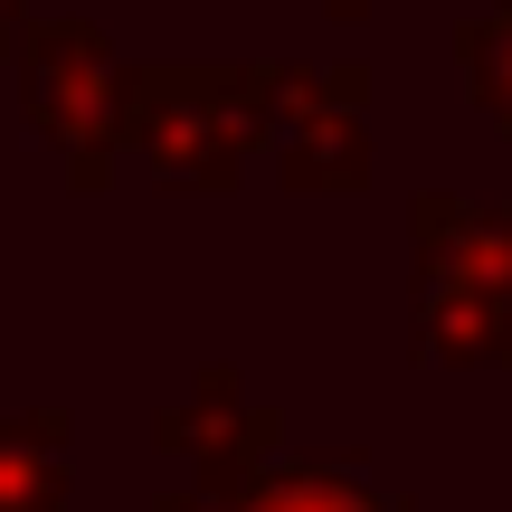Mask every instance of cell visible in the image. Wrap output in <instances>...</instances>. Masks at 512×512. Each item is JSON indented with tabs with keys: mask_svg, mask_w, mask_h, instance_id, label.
I'll return each mask as SVG.
<instances>
[{
	"mask_svg": "<svg viewBox=\"0 0 512 512\" xmlns=\"http://www.w3.org/2000/svg\"><path fill=\"white\" fill-rule=\"evenodd\" d=\"M418 351L446 370L512 361V209L418 200Z\"/></svg>",
	"mask_w": 512,
	"mask_h": 512,
	"instance_id": "6da1fadb",
	"label": "cell"
},
{
	"mask_svg": "<svg viewBox=\"0 0 512 512\" xmlns=\"http://www.w3.org/2000/svg\"><path fill=\"white\" fill-rule=\"evenodd\" d=\"M247 133H256V105L228 86H190V76H162L143 86L133 105V143H143L152 181L162 190H228L247 162Z\"/></svg>",
	"mask_w": 512,
	"mask_h": 512,
	"instance_id": "7a4b0ae2",
	"label": "cell"
},
{
	"mask_svg": "<svg viewBox=\"0 0 512 512\" xmlns=\"http://www.w3.org/2000/svg\"><path fill=\"white\" fill-rule=\"evenodd\" d=\"M152 437H162V456H190L200 465V494H238L247 475H266L275 465V408L256 399L238 370H200L190 380V399H171L162 418H152Z\"/></svg>",
	"mask_w": 512,
	"mask_h": 512,
	"instance_id": "3957f363",
	"label": "cell"
},
{
	"mask_svg": "<svg viewBox=\"0 0 512 512\" xmlns=\"http://www.w3.org/2000/svg\"><path fill=\"white\" fill-rule=\"evenodd\" d=\"M29 114L67 143V181L76 190H105V152H114V114H124V95H114L105 48H95L86 29L38 38V57H29Z\"/></svg>",
	"mask_w": 512,
	"mask_h": 512,
	"instance_id": "277c9868",
	"label": "cell"
},
{
	"mask_svg": "<svg viewBox=\"0 0 512 512\" xmlns=\"http://www.w3.org/2000/svg\"><path fill=\"white\" fill-rule=\"evenodd\" d=\"M152 512H418L408 494H389V484L351 475V465H266V475H247L238 494H162Z\"/></svg>",
	"mask_w": 512,
	"mask_h": 512,
	"instance_id": "5b68a950",
	"label": "cell"
},
{
	"mask_svg": "<svg viewBox=\"0 0 512 512\" xmlns=\"http://www.w3.org/2000/svg\"><path fill=\"white\" fill-rule=\"evenodd\" d=\"M67 437L76 418L67 408H19V418H0V512H67Z\"/></svg>",
	"mask_w": 512,
	"mask_h": 512,
	"instance_id": "8992f818",
	"label": "cell"
},
{
	"mask_svg": "<svg viewBox=\"0 0 512 512\" xmlns=\"http://www.w3.org/2000/svg\"><path fill=\"white\" fill-rule=\"evenodd\" d=\"M285 181H294V190H361V181H370V152H361V124H351V105H332L323 124L294 133Z\"/></svg>",
	"mask_w": 512,
	"mask_h": 512,
	"instance_id": "52a82bcc",
	"label": "cell"
},
{
	"mask_svg": "<svg viewBox=\"0 0 512 512\" xmlns=\"http://www.w3.org/2000/svg\"><path fill=\"white\" fill-rule=\"evenodd\" d=\"M475 95H484V114H503V124H512V19L475 29Z\"/></svg>",
	"mask_w": 512,
	"mask_h": 512,
	"instance_id": "ba28073f",
	"label": "cell"
}]
</instances>
